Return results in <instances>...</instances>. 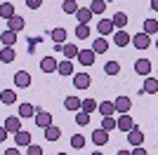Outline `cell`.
<instances>
[{"label": "cell", "instance_id": "1f68e13d", "mask_svg": "<svg viewBox=\"0 0 158 155\" xmlns=\"http://www.w3.org/2000/svg\"><path fill=\"white\" fill-rule=\"evenodd\" d=\"M113 24H116V28L123 31V28L127 26V14L125 12H116V14H113Z\"/></svg>", "mask_w": 158, "mask_h": 155}, {"label": "cell", "instance_id": "8fae6325", "mask_svg": "<svg viewBox=\"0 0 158 155\" xmlns=\"http://www.w3.org/2000/svg\"><path fill=\"white\" fill-rule=\"evenodd\" d=\"M14 85H17V87H31V73L28 71H17L14 73Z\"/></svg>", "mask_w": 158, "mask_h": 155}, {"label": "cell", "instance_id": "d6986e66", "mask_svg": "<svg viewBox=\"0 0 158 155\" xmlns=\"http://www.w3.org/2000/svg\"><path fill=\"white\" fill-rule=\"evenodd\" d=\"M132 127H135V120H132L127 113H125V115H118V129H120V132H130Z\"/></svg>", "mask_w": 158, "mask_h": 155}, {"label": "cell", "instance_id": "9c48e42d", "mask_svg": "<svg viewBox=\"0 0 158 155\" xmlns=\"http://www.w3.org/2000/svg\"><path fill=\"white\" fill-rule=\"evenodd\" d=\"M50 38L54 40V45H64L66 38H69V31H66V28H61V26H57V28H52V31H50Z\"/></svg>", "mask_w": 158, "mask_h": 155}, {"label": "cell", "instance_id": "ac0fdd59", "mask_svg": "<svg viewBox=\"0 0 158 155\" xmlns=\"http://www.w3.org/2000/svg\"><path fill=\"white\" fill-rule=\"evenodd\" d=\"M35 113H38L35 106H31V103H19V113H17V115L19 117H35Z\"/></svg>", "mask_w": 158, "mask_h": 155}, {"label": "cell", "instance_id": "ba28073f", "mask_svg": "<svg viewBox=\"0 0 158 155\" xmlns=\"http://www.w3.org/2000/svg\"><path fill=\"white\" fill-rule=\"evenodd\" d=\"M59 68V61L54 57H45V59H40V71L43 73H54Z\"/></svg>", "mask_w": 158, "mask_h": 155}, {"label": "cell", "instance_id": "5bb4252c", "mask_svg": "<svg viewBox=\"0 0 158 155\" xmlns=\"http://www.w3.org/2000/svg\"><path fill=\"white\" fill-rule=\"evenodd\" d=\"M14 143H17V146H24V148H28V146H31V132H26V129L17 132V134H14Z\"/></svg>", "mask_w": 158, "mask_h": 155}, {"label": "cell", "instance_id": "f6af8a7d", "mask_svg": "<svg viewBox=\"0 0 158 155\" xmlns=\"http://www.w3.org/2000/svg\"><path fill=\"white\" fill-rule=\"evenodd\" d=\"M7 134H10V132H7V129H5V127L0 129V141H5V139H7Z\"/></svg>", "mask_w": 158, "mask_h": 155}, {"label": "cell", "instance_id": "7bdbcfd3", "mask_svg": "<svg viewBox=\"0 0 158 155\" xmlns=\"http://www.w3.org/2000/svg\"><path fill=\"white\" fill-rule=\"evenodd\" d=\"M132 155H149L144 150V146H135V150H132Z\"/></svg>", "mask_w": 158, "mask_h": 155}, {"label": "cell", "instance_id": "f907efd6", "mask_svg": "<svg viewBox=\"0 0 158 155\" xmlns=\"http://www.w3.org/2000/svg\"><path fill=\"white\" fill-rule=\"evenodd\" d=\"M57 155H66V153H57Z\"/></svg>", "mask_w": 158, "mask_h": 155}, {"label": "cell", "instance_id": "8d00e7d4", "mask_svg": "<svg viewBox=\"0 0 158 155\" xmlns=\"http://www.w3.org/2000/svg\"><path fill=\"white\" fill-rule=\"evenodd\" d=\"M92 50L97 52V54H106V50H109V42H106L104 38H99V40H94V45H92Z\"/></svg>", "mask_w": 158, "mask_h": 155}, {"label": "cell", "instance_id": "c3c4849f", "mask_svg": "<svg viewBox=\"0 0 158 155\" xmlns=\"http://www.w3.org/2000/svg\"><path fill=\"white\" fill-rule=\"evenodd\" d=\"M90 155H104V153H99V150H97V153H90Z\"/></svg>", "mask_w": 158, "mask_h": 155}, {"label": "cell", "instance_id": "5b68a950", "mask_svg": "<svg viewBox=\"0 0 158 155\" xmlns=\"http://www.w3.org/2000/svg\"><path fill=\"white\" fill-rule=\"evenodd\" d=\"M127 141H130V146H142V143H144V132L135 125V127L127 132Z\"/></svg>", "mask_w": 158, "mask_h": 155}, {"label": "cell", "instance_id": "4fadbf2b", "mask_svg": "<svg viewBox=\"0 0 158 155\" xmlns=\"http://www.w3.org/2000/svg\"><path fill=\"white\" fill-rule=\"evenodd\" d=\"M142 92L144 94H158V78H144Z\"/></svg>", "mask_w": 158, "mask_h": 155}, {"label": "cell", "instance_id": "ffe728a7", "mask_svg": "<svg viewBox=\"0 0 158 155\" xmlns=\"http://www.w3.org/2000/svg\"><path fill=\"white\" fill-rule=\"evenodd\" d=\"M64 108L66 110H83V101H80L78 97H66Z\"/></svg>", "mask_w": 158, "mask_h": 155}, {"label": "cell", "instance_id": "f1b7e54d", "mask_svg": "<svg viewBox=\"0 0 158 155\" xmlns=\"http://www.w3.org/2000/svg\"><path fill=\"white\" fill-rule=\"evenodd\" d=\"M61 52H64V57H66V59H78V54H80V50L73 45V42H66Z\"/></svg>", "mask_w": 158, "mask_h": 155}, {"label": "cell", "instance_id": "cb8c5ba5", "mask_svg": "<svg viewBox=\"0 0 158 155\" xmlns=\"http://www.w3.org/2000/svg\"><path fill=\"white\" fill-rule=\"evenodd\" d=\"M57 73L59 75H73V64H71V59H64V61H59V68H57Z\"/></svg>", "mask_w": 158, "mask_h": 155}, {"label": "cell", "instance_id": "277c9868", "mask_svg": "<svg viewBox=\"0 0 158 155\" xmlns=\"http://www.w3.org/2000/svg\"><path fill=\"white\" fill-rule=\"evenodd\" d=\"M2 127H5L10 134H17V132H21V117L19 115H10L5 122H2Z\"/></svg>", "mask_w": 158, "mask_h": 155}, {"label": "cell", "instance_id": "e575fe53", "mask_svg": "<svg viewBox=\"0 0 158 155\" xmlns=\"http://www.w3.org/2000/svg\"><path fill=\"white\" fill-rule=\"evenodd\" d=\"M144 33H149V35L158 33V21L156 19H144Z\"/></svg>", "mask_w": 158, "mask_h": 155}, {"label": "cell", "instance_id": "7dc6e473", "mask_svg": "<svg viewBox=\"0 0 158 155\" xmlns=\"http://www.w3.org/2000/svg\"><path fill=\"white\" fill-rule=\"evenodd\" d=\"M116 155H132V150H118Z\"/></svg>", "mask_w": 158, "mask_h": 155}, {"label": "cell", "instance_id": "52a82bcc", "mask_svg": "<svg viewBox=\"0 0 158 155\" xmlns=\"http://www.w3.org/2000/svg\"><path fill=\"white\" fill-rule=\"evenodd\" d=\"M90 82H92V78L87 75V73H76V75H73V87H76V89H87Z\"/></svg>", "mask_w": 158, "mask_h": 155}, {"label": "cell", "instance_id": "603a6c76", "mask_svg": "<svg viewBox=\"0 0 158 155\" xmlns=\"http://www.w3.org/2000/svg\"><path fill=\"white\" fill-rule=\"evenodd\" d=\"M102 129H106V132L118 129V120H116L113 115H104V117H102Z\"/></svg>", "mask_w": 158, "mask_h": 155}, {"label": "cell", "instance_id": "2e32d148", "mask_svg": "<svg viewBox=\"0 0 158 155\" xmlns=\"http://www.w3.org/2000/svg\"><path fill=\"white\" fill-rule=\"evenodd\" d=\"M94 54H97L94 50H80L78 61H80L83 66H92V64H94Z\"/></svg>", "mask_w": 158, "mask_h": 155}, {"label": "cell", "instance_id": "7c38bea8", "mask_svg": "<svg viewBox=\"0 0 158 155\" xmlns=\"http://www.w3.org/2000/svg\"><path fill=\"white\" fill-rule=\"evenodd\" d=\"M92 143L94 146H106V143H109V132H106V129H94L92 132Z\"/></svg>", "mask_w": 158, "mask_h": 155}, {"label": "cell", "instance_id": "8992f818", "mask_svg": "<svg viewBox=\"0 0 158 155\" xmlns=\"http://www.w3.org/2000/svg\"><path fill=\"white\" fill-rule=\"evenodd\" d=\"M135 73L142 78H149V73H151V61L149 59H137L135 61Z\"/></svg>", "mask_w": 158, "mask_h": 155}, {"label": "cell", "instance_id": "681fc988", "mask_svg": "<svg viewBox=\"0 0 158 155\" xmlns=\"http://www.w3.org/2000/svg\"><path fill=\"white\" fill-rule=\"evenodd\" d=\"M156 50H158V40H156Z\"/></svg>", "mask_w": 158, "mask_h": 155}, {"label": "cell", "instance_id": "30bf717a", "mask_svg": "<svg viewBox=\"0 0 158 155\" xmlns=\"http://www.w3.org/2000/svg\"><path fill=\"white\" fill-rule=\"evenodd\" d=\"M116 113H120V115H125L127 110L132 108V101H130V97H116Z\"/></svg>", "mask_w": 158, "mask_h": 155}, {"label": "cell", "instance_id": "74e56055", "mask_svg": "<svg viewBox=\"0 0 158 155\" xmlns=\"http://www.w3.org/2000/svg\"><path fill=\"white\" fill-rule=\"evenodd\" d=\"M83 110H85V113H94V110H99V103L94 101V99L87 97L85 101H83Z\"/></svg>", "mask_w": 158, "mask_h": 155}, {"label": "cell", "instance_id": "836d02e7", "mask_svg": "<svg viewBox=\"0 0 158 155\" xmlns=\"http://www.w3.org/2000/svg\"><path fill=\"white\" fill-rule=\"evenodd\" d=\"M104 73H106V75H118V73H120V64H118V61H106Z\"/></svg>", "mask_w": 158, "mask_h": 155}, {"label": "cell", "instance_id": "3957f363", "mask_svg": "<svg viewBox=\"0 0 158 155\" xmlns=\"http://www.w3.org/2000/svg\"><path fill=\"white\" fill-rule=\"evenodd\" d=\"M113 28H116L113 19H104V17H102V19L97 21V31H99V35H102V38H104V35H111Z\"/></svg>", "mask_w": 158, "mask_h": 155}, {"label": "cell", "instance_id": "d590c367", "mask_svg": "<svg viewBox=\"0 0 158 155\" xmlns=\"http://www.w3.org/2000/svg\"><path fill=\"white\" fill-rule=\"evenodd\" d=\"M90 10H92V14H104L106 2L104 0H92V2H90Z\"/></svg>", "mask_w": 158, "mask_h": 155}, {"label": "cell", "instance_id": "4dcf8cb0", "mask_svg": "<svg viewBox=\"0 0 158 155\" xmlns=\"http://www.w3.org/2000/svg\"><path fill=\"white\" fill-rule=\"evenodd\" d=\"M61 10H64L66 14H78V2H76V0H64V2H61Z\"/></svg>", "mask_w": 158, "mask_h": 155}, {"label": "cell", "instance_id": "4316f807", "mask_svg": "<svg viewBox=\"0 0 158 155\" xmlns=\"http://www.w3.org/2000/svg\"><path fill=\"white\" fill-rule=\"evenodd\" d=\"M99 113H102V117L104 115H116V103L113 101H102L99 103Z\"/></svg>", "mask_w": 158, "mask_h": 155}, {"label": "cell", "instance_id": "bcb514c9", "mask_svg": "<svg viewBox=\"0 0 158 155\" xmlns=\"http://www.w3.org/2000/svg\"><path fill=\"white\" fill-rule=\"evenodd\" d=\"M151 10H156V12H158V0H151Z\"/></svg>", "mask_w": 158, "mask_h": 155}, {"label": "cell", "instance_id": "9a60e30c", "mask_svg": "<svg viewBox=\"0 0 158 155\" xmlns=\"http://www.w3.org/2000/svg\"><path fill=\"white\" fill-rule=\"evenodd\" d=\"M0 42H2V47H14V42H17V31H2V35H0Z\"/></svg>", "mask_w": 158, "mask_h": 155}, {"label": "cell", "instance_id": "7402d4cb", "mask_svg": "<svg viewBox=\"0 0 158 155\" xmlns=\"http://www.w3.org/2000/svg\"><path fill=\"white\" fill-rule=\"evenodd\" d=\"M43 136H45L47 141H59V136H61V129L59 127H47V129H43Z\"/></svg>", "mask_w": 158, "mask_h": 155}, {"label": "cell", "instance_id": "ee69618b", "mask_svg": "<svg viewBox=\"0 0 158 155\" xmlns=\"http://www.w3.org/2000/svg\"><path fill=\"white\" fill-rule=\"evenodd\" d=\"M2 155H21V153H19V148H7V150H2Z\"/></svg>", "mask_w": 158, "mask_h": 155}, {"label": "cell", "instance_id": "60d3db41", "mask_svg": "<svg viewBox=\"0 0 158 155\" xmlns=\"http://www.w3.org/2000/svg\"><path fill=\"white\" fill-rule=\"evenodd\" d=\"M26 153H28V155H43V148H40V146H35V143H31Z\"/></svg>", "mask_w": 158, "mask_h": 155}, {"label": "cell", "instance_id": "6da1fadb", "mask_svg": "<svg viewBox=\"0 0 158 155\" xmlns=\"http://www.w3.org/2000/svg\"><path fill=\"white\" fill-rule=\"evenodd\" d=\"M132 45L137 47V50H149L151 47V35L144 31H139L137 35H132Z\"/></svg>", "mask_w": 158, "mask_h": 155}, {"label": "cell", "instance_id": "e0dca14e", "mask_svg": "<svg viewBox=\"0 0 158 155\" xmlns=\"http://www.w3.org/2000/svg\"><path fill=\"white\" fill-rule=\"evenodd\" d=\"M113 42H116L118 47H125V45L132 42V35H127L125 31H116V33H113Z\"/></svg>", "mask_w": 158, "mask_h": 155}, {"label": "cell", "instance_id": "b9f144b4", "mask_svg": "<svg viewBox=\"0 0 158 155\" xmlns=\"http://www.w3.org/2000/svg\"><path fill=\"white\" fill-rule=\"evenodd\" d=\"M40 5H43V0H26V7H28V10H38Z\"/></svg>", "mask_w": 158, "mask_h": 155}, {"label": "cell", "instance_id": "f546056e", "mask_svg": "<svg viewBox=\"0 0 158 155\" xmlns=\"http://www.w3.org/2000/svg\"><path fill=\"white\" fill-rule=\"evenodd\" d=\"M24 26H26V21L21 19V17H12V19L7 21V28H10V31H17V33H19Z\"/></svg>", "mask_w": 158, "mask_h": 155}, {"label": "cell", "instance_id": "7a4b0ae2", "mask_svg": "<svg viewBox=\"0 0 158 155\" xmlns=\"http://www.w3.org/2000/svg\"><path fill=\"white\" fill-rule=\"evenodd\" d=\"M35 125H38L40 129H47V127H52V113H47V110H40L35 113Z\"/></svg>", "mask_w": 158, "mask_h": 155}, {"label": "cell", "instance_id": "f35d334b", "mask_svg": "<svg viewBox=\"0 0 158 155\" xmlns=\"http://www.w3.org/2000/svg\"><path fill=\"white\" fill-rule=\"evenodd\" d=\"M83 146H85V136L83 134H73L71 136V148L78 150V148H83Z\"/></svg>", "mask_w": 158, "mask_h": 155}, {"label": "cell", "instance_id": "83f0119b", "mask_svg": "<svg viewBox=\"0 0 158 155\" xmlns=\"http://www.w3.org/2000/svg\"><path fill=\"white\" fill-rule=\"evenodd\" d=\"M0 101L5 103V106H12V103H17V94L12 89H2L0 92Z\"/></svg>", "mask_w": 158, "mask_h": 155}, {"label": "cell", "instance_id": "44dd1931", "mask_svg": "<svg viewBox=\"0 0 158 155\" xmlns=\"http://www.w3.org/2000/svg\"><path fill=\"white\" fill-rule=\"evenodd\" d=\"M0 17H2L5 21H10L12 17H17V14H14V5H12V2H2V5H0Z\"/></svg>", "mask_w": 158, "mask_h": 155}, {"label": "cell", "instance_id": "ab89813d", "mask_svg": "<svg viewBox=\"0 0 158 155\" xmlns=\"http://www.w3.org/2000/svg\"><path fill=\"white\" fill-rule=\"evenodd\" d=\"M76 122H78L80 127H85V125L90 122V113H85V110H78V115H76Z\"/></svg>", "mask_w": 158, "mask_h": 155}, {"label": "cell", "instance_id": "d4e9b609", "mask_svg": "<svg viewBox=\"0 0 158 155\" xmlns=\"http://www.w3.org/2000/svg\"><path fill=\"white\" fill-rule=\"evenodd\" d=\"M94 14H92V10L90 7H80L78 10V14H76V19H78V24H87V21L92 19Z\"/></svg>", "mask_w": 158, "mask_h": 155}, {"label": "cell", "instance_id": "484cf974", "mask_svg": "<svg viewBox=\"0 0 158 155\" xmlns=\"http://www.w3.org/2000/svg\"><path fill=\"white\" fill-rule=\"evenodd\" d=\"M14 59H17V52H14V47H2L0 61H2V64H12Z\"/></svg>", "mask_w": 158, "mask_h": 155}, {"label": "cell", "instance_id": "d6a6232c", "mask_svg": "<svg viewBox=\"0 0 158 155\" xmlns=\"http://www.w3.org/2000/svg\"><path fill=\"white\" fill-rule=\"evenodd\" d=\"M76 38L78 40H87L90 38V26L87 24H78L76 26Z\"/></svg>", "mask_w": 158, "mask_h": 155}]
</instances>
